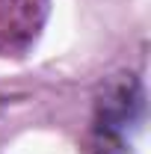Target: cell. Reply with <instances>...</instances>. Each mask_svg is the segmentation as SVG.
<instances>
[{
    "label": "cell",
    "instance_id": "6da1fadb",
    "mask_svg": "<svg viewBox=\"0 0 151 154\" xmlns=\"http://www.w3.org/2000/svg\"><path fill=\"white\" fill-rule=\"evenodd\" d=\"M142 113H145V92L136 74L131 71L113 74L101 86L95 101V131L107 145V151L128 145V134L139 128Z\"/></svg>",
    "mask_w": 151,
    "mask_h": 154
},
{
    "label": "cell",
    "instance_id": "7a4b0ae2",
    "mask_svg": "<svg viewBox=\"0 0 151 154\" xmlns=\"http://www.w3.org/2000/svg\"><path fill=\"white\" fill-rule=\"evenodd\" d=\"M48 15V0H0V57L33 45Z\"/></svg>",
    "mask_w": 151,
    "mask_h": 154
}]
</instances>
